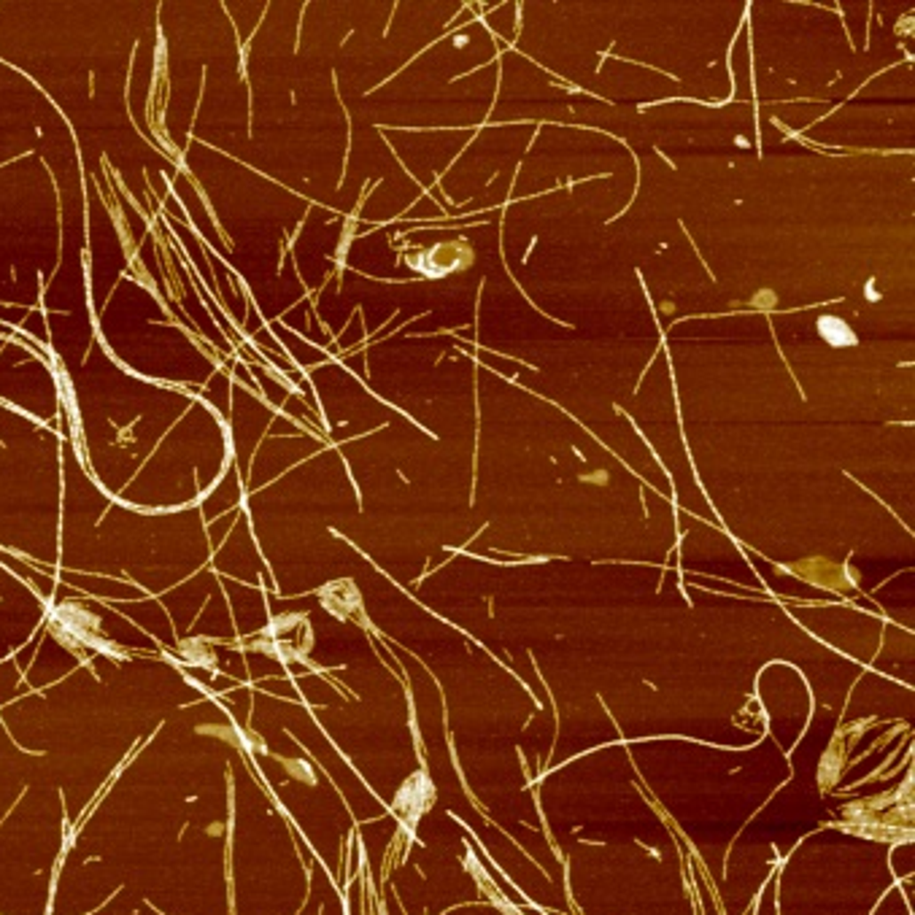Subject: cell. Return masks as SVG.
<instances>
[{"mask_svg":"<svg viewBox=\"0 0 915 915\" xmlns=\"http://www.w3.org/2000/svg\"><path fill=\"white\" fill-rule=\"evenodd\" d=\"M816 330H818V335L829 343V346H834V348H846V346H859V338H856V332L846 324V322H842L839 316H831V314H824V316H818V322H816Z\"/></svg>","mask_w":915,"mask_h":915,"instance_id":"1","label":"cell"}]
</instances>
